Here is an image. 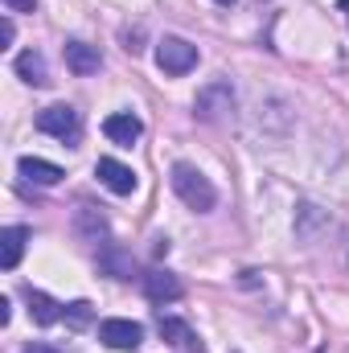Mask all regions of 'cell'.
<instances>
[{
	"label": "cell",
	"instance_id": "cell-1",
	"mask_svg": "<svg viewBox=\"0 0 349 353\" xmlns=\"http://www.w3.org/2000/svg\"><path fill=\"white\" fill-rule=\"evenodd\" d=\"M173 189H177V197L189 205V210H197V214H210L214 205H218V189L210 185V176L206 173H197L193 165H173Z\"/></svg>",
	"mask_w": 349,
	"mask_h": 353
},
{
	"label": "cell",
	"instance_id": "cell-2",
	"mask_svg": "<svg viewBox=\"0 0 349 353\" xmlns=\"http://www.w3.org/2000/svg\"><path fill=\"white\" fill-rule=\"evenodd\" d=\"M37 132L54 136V140H62V144H74V140H79V132H83V123H79V111H74V107L54 103V107L37 111Z\"/></svg>",
	"mask_w": 349,
	"mask_h": 353
},
{
	"label": "cell",
	"instance_id": "cell-3",
	"mask_svg": "<svg viewBox=\"0 0 349 353\" xmlns=\"http://www.w3.org/2000/svg\"><path fill=\"white\" fill-rule=\"evenodd\" d=\"M157 66L165 74H189L197 66V46H189L185 37H161L157 41Z\"/></svg>",
	"mask_w": 349,
	"mask_h": 353
},
{
	"label": "cell",
	"instance_id": "cell-4",
	"mask_svg": "<svg viewBox=\"0 0 349 353\" xmlns=\"http://www.w3.org/2000/svg\"><path fill=\"white\" fill-rule=\"evenodd\" d=\"M99 341L107 345V350H119V353H128V350H140V341H144V329L136 325V321H103L99 325Z\"/></svg>",
	"mask_w": 349,
	"mask_h": 353
},
{
	"label": "cell",
	"instance_id": "cell-5",
	"mask_svg": "<svg viewBox=\"0 0 349 353\" xmlns=\"http://www.w3.org/2000/svg\"><path fill=\"white\" fill-rule=\"evenodd\" d=\"M193 107L201 119H222L226 111H235V90H230V83H210L206 90H197Z\"/></svg>",
	"mask_w": 349,
	"mask_h": 353
},
{
	"label": "cell",
	"instance_id": "cell-6",
	"mask_svg": "<svg viewBox=\"0 0 349 353\" xmlns=\"http://www.w3.org/2000/svg\"><path fill=\"white\" fill-rule=\"evenodd\" d=\"M140 132H144V123H140L132 111H115V115L103 119V136H107L111 144H119V148H132V144L140 140Z\"/></svg>",
	"mask_w": 349,
	"mask_h": 353
},
{
	"label": "cell",
	"instance_id": "cell-7",
	"mask_svg": "<svg viewBox=\"0 0 349 353\" xmlns=\"http://www.w3.org/2000/svg\"><path fill=\"white\" fill-rule=\"evenodd\" d=\"M144 296L152 300V304H173V300H181L185 296V288H181V279L177 275H169V271H148L144 275Z\"/></svg>",
	"mask_w": 349,
	"mask_h": 353
},
{
	"label": "cell",
	"instance_id": "cell-8",
	"mask_svg": "<svg viewBox=\"0 0 349 353\" xmlns=\"http://www.w3.org/2000/svg\"><path fill=\"white\" fill-rule=\"evenodd\" d=\"M94 176L111 189V193H119V197H128L132 189H136V173L128 169V165H119V161H111V157H103L99 165H94Z\"/></svg>",
	"mask_w": 349,
	"mask_h": 353
},
{
	"label": "cell",
	"instance_id": "cell-9",
	"mask_svg": "<svg viewBox=\"0 0 349 353\" xmlns=\"http://www.w3.org/2000/svg\"><path fill=\"white\" fill-rule=\"evenodd\" d=\"M25 304H29V316H33V325H41V329H50V325H58L62 321V304L54 300V296H46V292H25Z\"/></svg>",
	"mask_w": 349,
	"mask_h": 353
},
{
	"label": "cell",
	"instance_id": "cell-10",
	"mask_svg": "<svg viewBox=\"0 0 349 353\" xmlns=\"http://www.w3.org/2000/svg\"><path fill=\"white\" fill-rule=\"evenodd\" d=\"M25 243H29V230H25V226H4V230H0V267H4V271H12V267L21 263Z\"/></svg>",
	"mask_w": 349,
	"mask_h": 353
},
{
	"label": "cell",
	"instance_id": "cell-11",
	"mask_svg": "<svg viewBox=\"0 0 349 353\" xmlns=\"http://www.w3.org/2000/svg\"><path fill=\"white\" fill-rule=\"evenodd\" d=\"M66 66H70L79 79H87V74H94V70L103 66V58H99V50L87 46V41H66Z\"/></svg>",
	"mask_w": 349,
	"mask_h": 353
},
{
	"label": "cell",
	"instance_id": "cell-12",
	"mask_svg": "<svg viewBox=\"0 0 349 353\" xmlns=\"http://www.w3.org/2000/svg\"><path fill=\"white\" fill-rule=\"evenodd\" d=\"M17 169H21L25 181H33V185H58V181L66 176L58 165H50V161H41V157H21Z\"/></svg>",
	"mask_w": 349,
	"mask_h": 353
},
{
	"label": "cell",
	"instance_id": "cell-13",
	"mask_svg": "<svg viewBox=\"0 0 349 353\" xmlns=\"http://www.w3.org/2000/svg\"><path fill=\"white\" fill-rule=\"evenodd\" d=\"M17 74H21V83H29V87H50V70H46V58H41L37 50L17 54Z\"/></svg>",
	"mask_w": 349,
	"mask_h": 353
},
{
	"label": "cell",
	"instance_id": "cell-14",
	"mask_svg": "<svg viewBox=\"0 0 349 353\" xmlns=\"http://www.w3.org/2000/svg\"><path fill=\"white\" fill-rule=\"evenodd\" d=\"M99 267L107 271V275H115V279H132V259L115 247V243H107L103 247V255H99Z\"/></svg>",
	"mask_w": 349,
	"mask_h": 353
},
{
	"label": "cell",
	"instance_id": "cell-15",
	"mask_svg": "<svg viewBox=\"0 0 349 353\" xmlns=\"http://www.w3.org/2000/svg\"><path fill=\"white\" fill-rule=\"evenodd\" d=\"M157 329H161V337H165V341L185 345V350H197V337L189 333V325H181V321H173V316H161V321H157Z\"/></svg>",
	"mask_w": 349,
	"mask_h": 353
},
{
	"label": "cell",
	"instance_id": "cell-16",
	"mask_svg": "<svg viewBox=\"0 0 349 353\" xmlns=\"http://www.w3.org/2000/svg\"><path fill=\"white\" fill-rule=\"evenodd\" d=\"M79 230H83L87 239H94V243H99V239L107 234V218H103L94 205H83V210H79Z\"/></svg>",
	"mask_w": 349,
	"mask_h": 353
},
{
	"label": "cell",
	"instance_id": "cell-17",
	"mask_svg": "<svg viewBox=\"0 0 349 353\" xmlns=\"http://www.w3.org/2000/svg\"><path fill=\"white\" fill-rule=\"evenodd\" d=\"M90 316H94V308H90V300H74V304H66L62 308V321L70 325V329H87Z\"/></svg>",
	"mask_w": 349,
	"mask_h": 353
},
{
	"label": "cell",
	"instance_id": "cell-18",
	"mask_svg": "<svg viewBox=\"0 0 349 353\" xmlns=\"http://www.w3.org/2000/svg\"><path fill=\"white\" fill-rule=\"evenodd\" d=\"M12 33H17V29H12V21L4 17V21H0V50H8V46H12Z\"/></svg>",
	"mask_w": 349,
	"mask_h": 353
},
{
	"label": "cell",
	"instance_id": "cell-19",
	"mask_svg": "<svg viewBox=\"0 0 349 353\" xmlns=\"http://www.w3.org/2000/svg\"><path fill=\"white\" fill-rule=\"evenodd\" d=\"M4 8H8V12H33L37 0H4Z\"/></svg>",
	"mask_w": 349,
	"mask_h": 353
},
{
	"label": "cell",
	"instance_id": "cell-20",
	"mask_svg": "<svg viewBox=\"0 0 349 353\" xmlns=\"http://www.w3.org/2000/svg\"><path fill=\"white\" fill-rule=\"evenodd\" d=\"M12 321V304L8 300H0V325H8Z\"/></svg>",
	"mask_w": 349,
	"mask_h": 353
},
{
	"label": "cell",
	"instance_id": "cell-21",
	"mask_svg": "<svg viewBox=\"0 0 349 353\" xmlns=\"http://www.w3.org/2000/svg\"><path fill=\"white\" fill-rule=\"evenodd\" d=\"M25 353H58L54 345H41V341H33V345H25Z\"/></svg>",
	"mask_w": 349,
	"mask_h": 353
},
{
	"label": "cell",
	"instance_id": "cell-22",
	"mask_svg": "<svg viewBox=\"0 0 349 353\" xmlns=\"http://www.w3.org/2000/svg\"><path fill=\"white\" fill-rule=\"evenodd\" d=\"M337 4H341V12H349V0H337Z\"/></svg>",
	"mask_w": 349,
	"mask_h": 353
},
{
	"label": "cell",
	"instance_id": "cell-23",
	"mask_svg": "<svg viewBox=\"0 0 349 353\" xmlns=\"http://www.w3.org/2000/svg\"><path fill=\"white\" fill-rule=\"evenodd\" d=\"M218 4H235V0H218Z\"/></svg>",
	"mask_w": 349,
	"mask_h": 353
}]
</instances>
